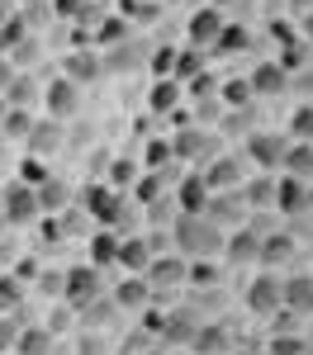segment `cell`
<instances>
[{
  "mask_svg": "<svg viewBox=\"0 0 313 355\" xmlns=\"http://www.w3.org/2000/svg\"><path fill=\"white\" fill-rule=\"evenodd\" d=\"M171 242H176V256L185 261H209V256H223L228 232L209 214H180L171 223Z\"/></svg>",
  "mask_w": 313,
  "mask_h": 355,
  "instance_id": "obj_1",
  "label": "cell"
},
{
  "mask_svg": "<svg viewBox=\"0 0 313 355\" xmlns=\"http://www.w3.org/2000/svg\"><path fill=\"white\" fill-rule=\"evenodd\" d=\"M242 303H247V313H256V318H276V313H285V279H276V275H256V279H247Z\"/></svg>",
  "mask_w": 313,
  "mask_h": 355,
  "instance_id": "obj_2",
  "label": "cell"
},
{
  "mask_svg": "<svg viewBox=\"0 0 313 355\" xmlns=\"http://www.w3.org/2000/svg\"><path fill=\"white\" fill-rule=\"evenodd\" d=\"M81 209H85L95 223H100V227H114V223L128 218L124 194L114 190V185H85V190H81Z\"/></svg>",
  "mask_w": 313,
  "mask_h": 355,
  "instance_id": "obj_3",
  "label": "cell"
},
{
  "mask_svg": "<svg viewBox=\"0 0 313 355\" xmlns=\"http://www.w3.org/2000/svg\"><path fill=\"white\" fill-rule=\"evenodd\" d=\"M0 204H5V218H10V227H28V223L43 214L38 190H33V185H24V180H10V185L0 190Z\"/></svg>",
  "mask_w": 313,
  "mask_h": 355,
  "instance_id": "obj_4",
  "label": "cell"
},
{
  "mask_svg": "<svg viewBox=\"0 0 313 355\" xmlns=\"http://www.w3.org/2000/svg\"><path fill=\"white\" fill-rule=\"evenodd\" d=\"M105 299V279H100V266H71L67 270V303H76V308H85V303Z\"/></svg>",
  "mask_w": 313,
  "mask_h": 355,
  "instance_id": "obj_5",
  "label": "cell"
},
{
  "mask_svg": "<svg viewBox=\"0 0 313 355\" xmlns=\"http://www.w3.org/2000/svg\"><path fill=\"white\" fill-rule=\"evenodd\" d=\"M285 152H289V137L285 133H247V157H252L261 171H280L285 166Z\"/></svg>",
  "mask_w": 313,
  "mask_h": 355,
  "instance_id": "obj_6",
  "label": "cell"
},
{
  "mask_svg": "<svg viewBox=\"0 0 313 355\" xmlns=\"http://www.w3.org/2000/svg\"><path fill=\"white\" fill-rule=\"evenodd\" d=\"M152 261H157V242H152V237H124V242H119V266H124V270L147 275Z\"/></svg>",
  "mask_w": 313,
  "mask_h": 355,
  "instance_id": "obj_7",
  "label": "cell"
},
{
  "mask_svg": "<svg viewBox=\"0 0 313 355\" xmlns=\"http://www.w3.org/2000/svg\"><path fill=\"white\" fill-rule=\"evenodd\" d=\"M209 218L219 223V227H237V223H247V199L237 190H219L214 199H209Z\"/></svg>",
  "mask_w": 313,
  "mask_h": 355,
  "instance_id": "obj_8",
  "label": "cell"
},
{
  "mask_svg": "<svg viewBox=\"0 0 313 355\" xmlns=\"http://www.w3.org/2000/svg\"><path fill=\"white\" fill-rule=\"evenodd\" d=\"M185 279H190V261H185V256H157L152 270H147V284H152V289H176V284H185Z\"/></svg>",
  "mask_w": 313,
  "mask_h": 355,
  "instance_id": "obj_9",
  "label": "cell"
},
{
  "mask_svg": "<svg viewBox=\"0 0 313 355\" xmlns=\"http://www.w3.org/2000/svg\"><path fill=\"white\" fill-rule=\"evenodd\" d=\"M247 81H252V95H266L271 100V95H285L289 90V71H285L280 62H256Z\"/></svg>",
  "mask_w": 313,
  "mask_h": 355,
  "instance_id": "obj_10",
  "label": "cell"
},
{
  "mask_svg": "<svg viewBox=\"0 0 313 355\" xmlns=\"http://www.w3.org/2000/svg\"><path fill=\"white\" fill-rule=\"evenodd\" d=\"M223 256L232 261V266H252V261H261V232H252V227H232Z\"/></svg>",
  "mask_w": 313,
  "mask_h": 355,
  "instance_id": "obj_11",
  "label": "cell"
},
{
  "mask_svg": "<svg viewBox=\"0 0 313 355\" xmlns=\"http://www.w3.org/2000/svg\"><path fill=\"white\" fill-rule=\"evenodd\" d=\"M223 15L209 5V10H199V15H190V48H209L214 53V43H219V33H223Z\"/></svg>",
  "mask_w": 313,
  "mask_h": 355,
  "instance_id": "obj_12",
  "label": "cell"
},
{
  "mask_svg": "<svg viewBox=\"0 0 313 355\" xmlns=\"http://www.w3.org/2000/svg\"><path fill=\"white\" fill-rule=\"evenodd\" d=\"M43 100H48V114H53V119H71L76 105H81V85L62 76V81H53L48 90H43Z\"/></svg>",
  "mask_w": 313,
  "mask_h": 355,
  "instance_id": "obj_13",
  "label": "cell"
},
{
  "mask_svg": "<svg viewBox=\"0 0 313 355\" xmlns=\"http://www.w3.org/2000/svg\"><path fill=\"white\" fill-rule=\"evenodd\" d=\"M110 299L119 303V313H138L152 299V284H147V275H128V279H119V289H114Z\"/></svg>",
  "mask_w": 313,
  "mask_h": 355,
  "instance_id": "obj_14",
  "label": "cell"
},
{
  "mask_svg": "<svg viewBox=\"0 0 313 355\" xmlns=\"http://www.w3.org/2000/svg\"><path fill=\"white\" fill-rule=\"evenodd\" d=\"M209 199H214V190H209V180H204V175H185V180H180V190H176L180 214H209Z\"/></svg>",
  "mask_w": 313,
  "mask_h": 355,
  "instance_id": "obj_15",
  "label": "cell"
},
{
  "mask_svg": "<svg viewBox=\"0 0 313 355\" xmlns=\"http://www.w3.org/2000/svg\"><path fill=\"white\" fill-rule=\"evenodd\" d=\"M209 133L204 128H180V133L171 137V152L180 157V162H209Z\"/></svg>",
  "mask_w": 313,
  "mask_h": 355,
  "instance_id": "obj_16",
  "label": "cell"
},
{
  "mask_svg": "<svg viewBox=\"0 0 313 355\" xmlns=\"http://www.w3.org/2000/svg\"><path fill=\"white\" fill-rule=\"evenodd\" d=\"M285 313H294V318L313 313V275H289L285 279Z\"/></svg>",
  "mask_w": 313,
  "mask_h": 355,
  "instance_id": "obj_17",
  "label": "cell"
},
{
  "mask_svg": "<svg viewBox=\"0 0 313 355\" xmlns=\"http://www.w3.org/2000/svg\"><path fill=\"white\" fill-rule=\"evenodd\" d=\"M199 175L209 180V190H214V194H219V190H237V185H242V166L232 162V157H214Z\"/></svg>",
  "mask_w": 313,
  "mask_h": 355,
  "instance_id": "obj_18",
  "label": "cell"
},
{
  "mask_svg": "<svg viewBox=\"0 0 313 355\" xmlns=\"http://www.w3.org/2000/svg\"><path fill=\"white\" fill-rule=\"evenodd\" d=\"M276 209L289 214V218H299V214L309 209V185H304V180H294V175H285L280 185H276Z\"/></svg>",
  "mask_w": 313,
  "mask_h": 355,
  "instance_id": "obj_19",
  "label": "cell"
},
{
  "mask_svg": "<svg viewBox=\"0 0 313 355\" xmlns=\"http://www.w3.org/2000/svg\"><path fill=\"white\" fill-rule=\"evenodd\" d=\"M294 261V227L261 237V266H289Z\"/></svg>",
  "mask_w": 313,
  "mask_h": 355,
  "instance_id": "obj_20",
  "label": "cell"
},
{
  "mask_svg": "<svg viewBox=\"0 0 313 355\" xmlns=\"http://www.w3.org/2000/svg\"><path fill=\"white\" fill-rule=\"evenodd\" d=\"M157 327H162V336H167V341H176V346H190V341L199 336L195 313H185V308H180V313H171V322H157Z\"/></svg>",
  "mask_w": 313,
  "mask_h": 355,
  "instance_id": "obj_21",
  "label": "cell"
},
{
  "mask_svg": "<svg viewBox=\"0 0 313 355\" xmlns=\"http://www.w3.org/2000/svg\"><path fill=\"white\" fill-rule=\"evenodd\" d=\"M28 147H33V157H48L62 147V119H48V123H33V133H28Z\"/></svg>",
  "mask_w": 313,
  "mask_h": 355,
  "instance_id": "obj_22",
  "label": "cell"
},
{
  "mask_svg": "<svg viewBox=\"0 0 313 355\" xmlns=\"http://www.w3.org/2000/svg\"><path fill=\"white\" fill-rule=\"evenodd\" d=\"M285 175L313 180V142H289V152H285Z\"/></svg>",
  "mask_w": 313,
  "mask_h": 355,
  "instance_id": "obj_23",
  "label": "cell"
},
{
  "mask_svg": "<svg viewBox=\"0 0 313 355\" xmlns=\"http://www.w3.org/2000/svg\"><path fill=\"white\" fill-rule=\"evenodd\" d=\"M90 266H119V237H114L110 227L105 232H90Z\"/></svg>",
  "mask_w": 313,
  "mask_h": 355,
  "instance_id": "obj_24",
  "label": "cell"
},
{
  "mask_svg": "<svg viewBox=\"0 0 313 355\" xmlns=\"http://www.w3.org/2000/svg\"><path fill=\"white\" fill-rule=\"evenodd\" d=\"M100 67H105V62H100L95 53H71V57H67V81H76V85L95 81V76H100Z\"/></svg>",
  "mask_w": 313,
  "mask_h": 355,
  "instance_id": "obj_25",
  "label": "cell"
},
{
  "mask_svg": "<svg viewBox=\"0 0 313 355\" xmlns=\"http://www.w3.org/2000/svg\"><path fill=\"white\" fill-rule=\"evenodd\" d=\"M38 204H43V214H67L71 209V190L62 180H43L38 185Z\"/></svg>",
  "mask_w": 313,
  "mask_h": 355,
  "instance_id": "obj_26",
  "label": "cell"
},
{
  "mask_svg": "<svg viewBox=\"0 0 313 355\" xmlns=\"http://www.w3.org/2000/svg\"><path fill=\"white\" fill-rule=\"evenodd\" d=\"M147 105H152V114H167V110H176V105H180V81H176V76H162V81L152 85Z\"/></svg>",
  "mask_w": 313,
  "mask_h": 355,
  "instance_id": "obj_27",
  "label": "cell"
},
{
  "mask_svg": "<svg viewBox=\"0 0 313 355\" xmlns=\"http://www.w3.org/2000/svg\"><path fill=\"white\" fill-rule=\"evenodd\" d=\"M48 351H53V331H48V327H24V331H19L15 355H48Z\"/></svg>",
  "mask_w": 313,
  "mask_h": 355,
  "instance_id": "obj_28",
  "label": "cell"
},
{
  "mask_svg": "<svg viewBox=\"0 0 313 355\" xmlns=\"http://www.w3.org/2000/svg\"><path fill=\"white\" fill-rule=\"evenodd\" d=\"M242 48H252V33H247L242 24H228L223 33H219V43H214V53H219V57H237Z\"/></svg>",
  "mask_w": 313,
  "mask_h": 355,
  "instance_id": "obj_29",
  "label": "cell"
},
{
  "mask_svg": "<svg viewBox=\"0 0 313 355\" xmlns=\"http://www.w3.org/2000/svg\"><path fill=\"white\" fill-rule=\"evenodd\" d=\"M276 185H280V180H247V185H242L247 209H276Z\"/></svg>",
  "mask_w": 313,
  "mask_h": 355,
  "instance_id": "obj_30",
  "label": "cell"
},
{
  "mask_svg": "<svg viewBox=\"0 0 313 355\" xmlns=\"http://www.w3.org/2000/svg\"><path fill=\"white\" fill-rule=\"evenodd\" d=\"M28 133H33V114L28 110H10L5 114V123H0V137H5V142H15V137L28 142Z\"/></svg>",
  "mask_w": 313,
  "mask_h": 355,
  "instance_id": "obj_31",
  "label": "cell"
},
{
  "mask_svg": "<svg viewBox=\"0 0 313 355\" xmlns=\"http://www.w3.org/2000/svg\"><path fill=\"white\" fill-rule=\"evenodd\" d=\"M110 313H119V303L105 294V299H95V303H85V308H81V322H85V327H105Z\"/></svg>",
  "mask_w": 313,
  "mask_h": 355,
  "instance_id": "obj_32",
  "label": "cell"
},
{
  "mask_svg": "<svg viewBox=\"0 0 313 355\" xmlns=\"http://www.w3.org/2000/svg\"><path fill=\"white\" fill-rule=\"evenodd\" d=\"M199 76H204V53L199 48L176 57V81H199Z\"/></svg>",
  "mask_w": 313,
  "mask_h": 355,
  "instance_id": "obj_33",
  "label": "cell"
},
{
  "mask_svg": "<svg viewBox=\"0 0 313 355\" xmlns=\"http://www.w3.org/2000/svg\"><path fill=\"white\" fill-rule=\"evenodd\" d=\"M289 137L294 142H313V105H299L289 114Z\"/></svg>",
  "mask_w": 313,
  "mask_h": 355,
  "instance_id": "obj_34",
  "label": "cell"
},
{
  "mask_svg": "<svg viewBox=\"0 0 313 355\" xmlns=\"http://www.w3.org/2000/svg\"><path fill=\"white\" fill-rule=\"evenodd\" d=\"M195 346L209 351V355H228V327H199Z\"/></svg>",
  "mask_w": 313,
  "mask_h": 355,
  "instance_id": "obj_35",
  "label": "cell"
},
{
  "mask_svg": "<svg viewBox=\"0 0 313 355\" xmlns=\"http://www.w3.org/2000/svg\"><path fill=\"white\" fill-rule=\"evenodd\" d=\"M19 331H24V318H19V313H5V318H0V355L19 346Z\"/></svg>",
  "mask_w": 313,
  "mask_h": 355,
  "instance_id": "obj_36",
  "label": "cell"
},
{
  "mask_svg": "<svg viewBox=\"0 0 313 355\" xmlns=\"http://www.w3.org/2000/svg\"><path fill=\"white\" fill-rule=\"evenodd\" d=\"M114 171H110V185L114 190H124V185H138V162H128V157H114Z\"/></svg>",
  "mask_w": 313,
  "mask_h": 355,
  "instance_id": "obj_37",
  "label": "cell"
},
{
  "mask_svg": "<svg viewBox=\"0 0 313 355\" xmlns=\"http://www.w3.org/2000/svg\"><path fill=\"white\" fill-rule=\"evenodd\" d=\"M171 162H176L171 142H152V147H147V157H142V166H147V171H171ZM171 175H176V171H171Z\"/></svg>",
  "mask_w": 313,
  "mask_h": 355,
  "instance_id": "obj_38",
  "label": "cell"
},
{
  "mask_svg": "<svg viewBox=\"0 0 313 355\" xmlns=\"http://www.w3.org/2000/svg\"><path fill=\"white\" fill-rule=\"evenodd\" d=\"M19 299H24V289H19V279H10V275H0V308H15V313H19Z\"/></svg>",
  "mask_w": 313,
  "mask_h": 355,
  "instance_id": "obj_39",
  "label": "cell"
},
{
  "mask_svg": "<svg viewBox=\"0 0 313 355\" xmlns=\"http://www.w3.org/2000/svg\"><path fill=\"white\" fill-rule=\"evenodd\" d=\"M223 100L232 105V110H242V105L252 100V81H228L223 85Z\"/></svg>",
  "mask_w": 313,
  "mask_h": 355,
  "instance_id": "obj_40",
  "label": "cell"
},
{
  "mask_svg": "<svg viewBox=\"0 0 313 355\" xmlns=\"http://www.w3.org/2000/svg\"><path fill=\"white\" fill-rule=\"evenodd\" d=\"M19 171H24V185H33V190H38L43 180H53V175L43 171V157H28V162H19Z\"/></svg>",
  "mask_w": 313,
  "mask_h": 355,
  "instance_id": "obj_41",
  "label": "cell"
},
{
  "mask_svg": "<svg viewBox=\"0 0 313 355\" xmlns=\"http://www.w3.org/2000/svg\"><path fill=\"white\" fill-rule=\"evenodd\" d=\"M5 100H10V105H28V100H33V81H28V76H15V85L5 90Z\"/></svg>",
  "mask_w": 313,
  "mask_h": 355,
  "instance_id": "obj_42",
  "label": "cell"
},
{
  "mask_svg": "<svg viewBox=\"0 0 313 355\" xmlns=\"http://www.w3.org/2000/svg\"><path fill=\"white\" fill-rule=\"evenodd\" d=\"M38 289L43 294H67V270H43L38 275Z\"/></svg>",
  "mask_w": 313,
  "mask_h": 355,
  "instance_id": "obj_43",
  "label": "cell"
},
{
  "mask_svg": "<svg viewBox=\"0 0 313 355\" xmlns=\"http://www.w3.org/2000/svg\"><path fill=\"white\" fill-rule=\"evenodd\" d=\"M176 57H180V53H171V48H157V57H152V71H157V81H162V76H176Z\"/></svg>",
  "mask_w": 313,
  "mask_h": 355,
  "instance_id": "obj_44",
  "label": "cell"
},
{
  "mask_svg": "<svg viewBox=\"0 0 313 355\" xmlns=\"http://www.w3.org/2000/svg\"><path fill=\"white\" fill-rule=\"evenodd\" d=\"M15 43H24V19H19V15L0 28V48H15Z\"/></svg>",
  "mask_w": 313,
  "mask_h": 355,
  "instance_id": "obj_45",
  "label": "cell"
},
{
  "mask_svg": "<svg viewBox=\"0 0 313 355\" xmlns=\"http://www.w3.org/2000/svg\"><path fill=\"white\" fill-rule=\"evenodd\" d=\"M128 33V19H110V24L100 28V43H114V38H124Z\"/></svg>",
  "mask_w": 313,
  "mask_h": 355,
  "instance_id": "obj_46",
  "label": "cell"
},
{
  "mask_svg": "<svg viewBox=\"0 0 313 355\" xmlns=\"http://www.w3.org/2000/svg\"><path fill=\"white\" fill-rule=\"evenodd\" d=\"M57 10H62V19H81V0H57Z\"/></svg>",
  "mask_w": 313,
  "mask_h": 355,
  "instance_id": "obj_47",
  "label": "cell"
},
{
  "mask_svg": "<svg viewBox=\"0 0 313 355\" xmlns=\"http://www.w3.org/2000/svg\"><path fill=\"white\" fill-rule=\"evenodd\" d=\"M15 76H19V71H15V62H0V90H10Z\"/></svg>",
  "mask_w": 313,
  "mask_h": 355,
  "instance_id": "obj_48",
  "label": "cell"
},
{
  "mask_svg": "<svg viewBox=\"0 0 313 355\" xmlns=\"http://www.w3.org/2000/svg\"><path fill=\"white\" fill-rule=\"evenodd\" d=\"M10 19H15V0H0V28L10 24Z\"/></svg>",
  "mask_w": 313,
  "mask_h": 355,
  "instance_id": "obj_49",
  "label": "cell"
},
{
  "mask_svg": "<svg viewBox=\"0 0 313 355\" xmlns=\"http://www.w3.org/2000/svg\"><path fill=\"white\" fill-rule=\"evenodd\" d=\"M5 166H10V142L0 137V175H5Z\"/></svg>",
  "mask_w": 313,
  "mask_h": 355,
  "instance_id": "obj_50",
  "label": "cell"
},
{
  "mask_svg": "<svg viewBox=\"0 0 313 355\" xmlns=\"http://www.w3.org/2000/svg\"><path fill=\"white\" fill-rule=\"evenodd\" d=\"M289 5H294V10H309V5H313V0H289Z\"/></svg>",
  "mask_w": 313,
  "mask_h": 355,
  "instance_id": "obj_51",
  "label": "cell"
},
{
  "mask_svg": "<svg viewBox=\"0 0 313 355\" xmlns=\"http://www.w3.org/2000/svg\"><path fill=\"white\" fill-rule=\"evenodd\" d=\"M5 227H10V218H5V204H0V232H5Z\"/></svg>",
  "mask_w": 313,
  "mask_h": 355,
  "instance_id": "obj_52",
  "label": "cell"
},
{
  "mask_svg": "<svg viewBox=\"0 0 313 355\" xmlns=\"http://www.w3.org/2000/svg\"><path fill=\"white\" fill-rule=\"evenodd\" d=\"M309 33H313V19H309Z\"/></svg>",
  "mask_w": 313,
  "mask_h": 355,
  "instance_id": "obj_53",
  "label": "cell"
},
{
  "mask_svg": "<svg viewBox=\"0 0 313 355\" xmlns=\"http://www.w3.org/2000/svg\"><path fill=\"white\" fill-rule=\"evenodd\" d=\"M152 355H162V351H152Z\"/></svg>",
  "mask_w": 313,
  "mask_h": 355,
  "instance_id": "obj_54",
  "label": "cell"
}]
</instances>
